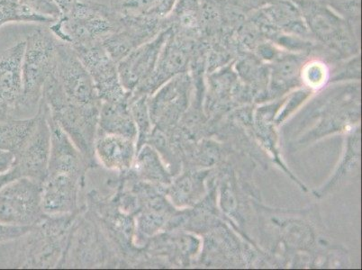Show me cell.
Masks as SVG:
<instances>
[{"label": "cell", "mask_w": 362, "mask_h": 270, "mask_svg": "<svg viewBox=\"0 0 362 270\" xmlns=\"http://www.w3.org/2000/svg\"><path fill=\"white\" fill-rule=\"evenodd\" d=\"M22 62L23 91L13 118L37 114L46 83L55 74L58 39L50 29L39 28L25 39Z\"/></svg>", "instance_id": "6da1fadb"}, {"label": "cell", "mask_w": 362, "mask_h": 270, "mask_svg": "<svg viewBox=\"0 0 362 270\" xmlns=\"http://www.w3.org/2000/svg\"><path fill=\"white\" fill-rule=\"evenodd\" d=\"M121 16L110 6L78 0L69 14L49 26L59 41L74 51L103 44L120 28Z\"/></svg>", "instance_id": "7a4b0ae2"}, {"label": "cell", "mask_w": 362, "mask_h": 270, "mask_svg": "<svg viewBox=\"0 0 362 270\" xmlns=\"http://www.w3.org/2000/svg\"><path fill=\"white\" fill-rule=\"evenodd\" d=\"M42 98L47 105L50 117L71 138L90 167L96 165L94 143L100 105H86L71 100L62 90L55 74L46 83Z\"/></svg>", "instance_id": "3957f363"}, {"label": "cell", "mask_w": 362, "mask_h": 270, "mask_svg": "<svg viewBox=\"0 0 362 270\" xmlns=\"http://www.w3.org/2000/svg\"><path fill=\"white\" fill-rule=\"evenodd\" d=\"M42 209L41 182L18 177L0 189V223L34 226L45 218Z\"/></svg>", "instance_id": "277c9868"}, {"label": "cell", "mask_w": 362, "mask_h": 270, "mask_svg": "<svg viewBox=\"0 0 362 270\" xmlns=\"http://www.w3.org/2000/svg\"><path fill=\"white\" fill-rule=\"evenodd\" d=\"M46 111V105L42 98L39 105L37 124L28 141L14 154V161L8 171L12 180L29 177L42 183L47 174L51 129Z\"/></svg>", "instance_id": "5b68a950"}, {"label": "cell", "mask_w": 362, "mask_h": 270, "mask_svg": "<svg viewBox=\"0 0 362 270\" xmlns=\"http://www.w3.org/2000/svg\"><path fill=\"white\" fill-rule=\"evenodd\" d=\"M55 77L64 94L75 103L100 105L93 81L80 58L71 46L60 41L58 42Z\"/></svg>", "instance_id": "8992f818"}, {"label": "cell", "mask_w": 362, "mask_h": 270, "mask_svg": "<svg viewBox=\"0 0 362 270\" xmlns=\"http://www.w3.org/2000/svg\"><path fill=\"white\" fill-rule=\"evenodd\" d=\"M86 70L90 75L98 100L117 102L129 98L118 74L117 62L113 60L103 45L76 50Z\"/></svg>", "instance_id": "52a82bcc"}, {"label": "cell", "mask_w": 362, "mask_h": 270, "mask_svg": "<svg viewBox=\"0 0 362 270\" xmlns=\"http://www.w3.org/2000/svg\"><path fill=\"white\" fill-rule=\"evenodd\" d=\"M120 16L119 29L102 44L117 64L132 52L153 40L166 29L165 18Z\"/></svg>", "instance_id": "ba28073f"}, {"label": "cell", "mask_w": 362, "mask_h": 270, "mask_svg": "<svg viewBox=\"0 0 362 270\" xmlns=\"http://www.w3.org/2000/svg\"><path fill=\"white\" fill-rule=\"evenodd\" d=\"M84 180L67 173H47L41 183L42 209L47 216H64L81 212Z\"/></svg>", "instance_id": "9c48e42d"}, {"label": "cell", "mask_w": 362, "mask_h": 270, "mask_svg": "<svg viewBox=\"0 0 362 270\" xmlns=\"http://www.w3.org/2000/svg\"><path fill=\"white\" fill-rule=\"evenodd\" d=\"M169 33L170 30L165 29L153 40L140 46L118 62L121 83L128 93L136 91L153 74Z\"/></svg>", "instance_id": "30bf717a"}, {"label": "cell", "mask_w": 362, "mask_h": 270, "mask_svg": "<svg viewBox=\"0 0 362 270\" xmlns=\"http://www.w3.org/2000/svg\"><path fill=\"white\" fill-rule=\"evenodd\" d=\"M46 110L51 129V149L47 173H67L86 180V174L90 168V163L67 134L50 117L47 105Z\"/></svg>", "instance_id": "8fae6325"}, {"label": "cell", "mask_w": 362, "mask_h": 270, "mask_svg": "<svg viewBox=\"0 0 362 270\" xmlns=\"http://www.w3.org/2000/svg\"><path fill=\"white\" fill-rule=\"evenodd\" d=\"M25 41L0 49V101L8 105L14 117L23 91L22 62Z\"/></svg>", "instance_id": "7c38bea8"}, {"label": "cell", "mask_w": 362, "mask_h": 270, "mask_svg": "<svg viewBox=\"0 0 362 270\" xmlns=\"http://www.w3.org/2000/svg\"><path fill=\"white\" fill-rule=\"evenodd\" d=\"M136 153V140L117 134H97L94 157L105 170L126 172L133 165Z\"/></svg>", "instance_id": "4fadbf2b"}, {"label": "cell", "mask_w": 362, "mask_h": 270, "mask_svg": "<svg viewBox=\"0 0 362 270\" xmlns=\"http://www.w3.org/2000/svg\"><path fill=\"white\" fill-rule=\"evenodd\" d=\"M128 100L129 98L117 102H101L97 134L121 135L136 141L137 129Z\"/></svg>", "instance_id": "5bb4252c"}, {"label": "cell", "mask_w": 362, "mask_h": 270, "mask_svg": "<svg viewBox=\"0 0 362 270\" xmlns=\"http://www.w3.org/2000/svg\"><path fill=\"white\" fill-rule=\"evenodd\" d=\"M38 119L37 112L35 117L0 122V150L14 155L31 136Z\"/></svg>", "instance_id": "9a60e30c"}, {"label": "cell", "mask_w": 362, "mask_h": 270, "mask_svg": "<svg viewBox=\"0 0 362 270\" xmlns=\"http://www.w3.org/2000/svg\"><path fill=\"white\" fill-rule=\"evenodd\" d=\"M128 171L136 180L149 184L163 182L165 179L159 157L153 148L148 143L137 151L133 165Z\"/></svg>", "instance_id": "2e32d148"}, {"label": "cell", "mask_w": 362, "mask_h": 270, "mask_svg": "<svg viewBox=\"0 0 362 270\" xmlns=\"http://www.w3.org/2000/svg\"><path fill=\"white\" fill-rule=\"evenodd\" d=\"M110 6L121 16L165 18L170 9L165 0H112Z\"/></svg>", "instance_id": "e0dca14e"}, {"label": "cell", "mask_w": 362, "mask_h": 270, "mask_svg": "<svg viewBox=\"0 0 362 270\" xmlns=\"http://www.w3.org/2000/svg\"><path fill=\"white\" fill-rule=\"evenodd\" d=\"M55 20L39 15L22 0H0V28L12 23H36L51 25Z\"/></svg>", "instance_id": "ac0fdd59"}, {"label": "cell", "mask_w": 362, "mask_h": 270, "mask_svg": "<svg viewBox=\"0 0 362 270\" xmlns=\"http://www.w3.org/2000/svg\"><path fill=\"white\" fill-rule=\"evenodd\" d=\"M149 95L131 93L128 104L134 124L137 129L136 148L137 151L149 139L153 131L149 107H148Z\"/></svg>", "instance_id": "d6986e66"}, {"label": "cell", "mask_w": 362, "mask_h": 270, "mask_svg": "<svg viewBox=\"0 0 362 270\" xmlns=\"http://www.w3.org/2000/svg\"><path fill=\"white\" fill-rule=\"evenodd\" d=\"M22 1L37 14L54 19L55 21L62 16L60 8L55 4L54 0H22Z\"/></svg>", "instance_id": "ffe728a7"}, {"label": "cell", "mask_w": 362, "mask_h": 270, "mask_svg": "<svg viewBox=\"0 0 362 270\" xmlns=\"http://www.w3.org/2000/svg\"><path fill=\"white\" fill-rule=\"evenodd\" d=\"M34 226H15L0 223V243L18 239L30 232Z\"/></svg>", "instance_id": "44dd1931"}, {"label": "cell", "mask_w": 362, "mask_h": 270, "mask_svg": "<svg viewBox=\"0 0 362 270\" xmlns=\"http://www.w3.org/2000/svg\"><path fill=\"white\" fill-rule=\"evenodd\" d=\"M58 8H60L62 16L69 14L77 4L78 0H54Z\"/></svg>", "instance_id": "7402d4cb"}]
</instances>
